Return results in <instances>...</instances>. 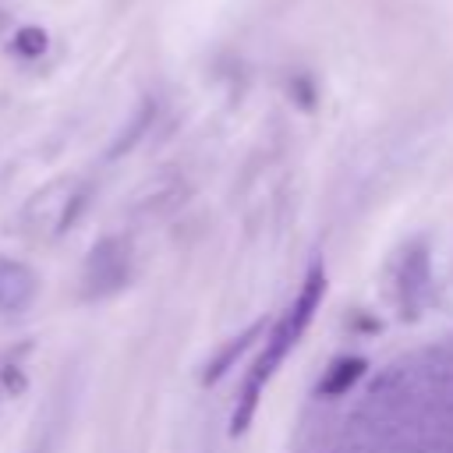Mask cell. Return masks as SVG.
I'll return each instance as SVG.
<instances>
[{
  "label": "cell",
  "mask_w": 453,
  "mask_h": 453,
  "mask_svg": "<svg viewBox=\"0 0 453 453\" xmlns=\"http://www.w3.org/2000/svg\"><path fill=\"white\" fill-rule=\"evenodd\" d=\"M322 294H326V273H322V265L315 262V265L308 269L304 287L297 290L294 304H290V308L283 311V319L273 326V333H269V340H265V350H262V357L255 361V368H251V375H248V382H244V389H241V400H237L234 421H230V432H234V435H241V432L251 425L265 382L273 379V372L283 365V357L294 350V343L301 340V333H304L308 322L315 319V311H319V304H322Z\"/></svg>",
  "instance_id": "6da1fadb"
},
{
  "label": "cell",
  "mask_w": 453,
  "mask_h": 453,
  "mask_svg": "<svg viewBox=\"0 0 453 453\" xmlns=\"http://www.w3.org/2000/svg\"><path fill=\"white\" fill-rule=\"evenodd\" d=\"M131 276V248L124 237H103L92 244L85 269H81V294L85 297H110L117 294Z\"/></svg>",
  "instance_id": "7a4b0ae2"
},
{
  "label": "cell",
  "mask_w": 453,
  "mask_h": 453,
  "mask_svg": "<svg viewBox=\"0 0 453 453\" xmlns=\"http://www.w3.org/2000/svg\"><path fill=\"white\" fill-rule=\"evenodd\" d=\"M81 205H85V191L71 180H57L25 205V223L35 226L39 234H64Z\"/></svg>",
  "instance_id": "3957f363"
},
{
  "label": "cell",
  "mask_w": 453,
  "mask_h": 453,
  "mask_svg": "<svg viewBox=\"0 0 453 453\" xmlns=\"http://www.w3.org/2000/svg\"><path fill=\"white\" fill-rule=\"evenodd\" d=\"M35 290H39V280H35L32 265L21 258L0 255V319L25 311L32 304Z\"/></svg>",
  "instance_id": "277c9868"
},
{
  "label": "cell",
  "mask_w": 453,
  "mask_h": 453,
  "mask_svg": "<svg viewBox=\"0 0 453 453\" xmlns=\"http://www.w3.org/2000/svg\"><path fill=\"white\" fill-rule=\"evenodd\" d=\"M365 368H368L365 357H343V361H333V365L326 368L322 382H319V393H322V396H340V393H347V389L365 375Z\"/></svg>",
  "instance_id": "5b68a950"
},
{
  "label": "cell",
  "mask_w": 453,
  "mask_h": 453,
  "mask_svg": "<svg viewBox=\"0 0 453 453\" xmlns=\"http://www.w3.org/2000/svg\"><path fill=\"white\" fill-rule=\"evenodd\" d=\"M258 333H262V322H255V326H248L241 336H234V340H230V343H226V347H223V350H219V354H216V357L205 365L202 382H205V386H212V382H216V379H219V375H223V372H226V368H230V365H234V361H237V357L248 350V343H251Z\"/></svg>",
  "instance_id": "8992f818"
},
{
  "label": "cell",
  "mask_w": 453,
  "mask_h": 453,
  "mask_svg": "<svg viewBox=\"0 0 453 453\" xmlns=\"http://www.w3.org/2000/svg\"><path fill=\"white\" fill-rule=\"evenodd\" d=\"M14 53L21 57H42L46 53V32L35 25H25L14 32Z\"/></svg>",
  "instance_id": "52a82bcc"
}]
</instances>
